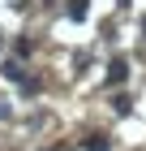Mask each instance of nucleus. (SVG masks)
I'll return each instance as SVG.
<instances>
[{"label":"nucleus","instance_id":"f257e3e1","mask_svg":"<svg viewBox=\"0 0 146 151\" xmlns=\"http://www.w3.org/2000/svg\"><path fill=\"white\" fill-rule=\"evenodd\" d=\"M125 78H129V60H112V65H108V82L116 86V82H125Z\"/></svg>","mask_w":146,"mask_h":151},{"label":"nucleus","instance_id":"f03ea898","mask_svg":"<svg viewBox=\"0 0 146 151\" xmlns=\"http://www.w3.org/2000/svg\"><path fill=\"white\" fill-rule=\"evenodd\" d=\"M69 17L82 22V17H86V0H69Z\"/></svg>","mask_w":146,"mask_h":151},{"label":"nucleus","instance_id":"7ed1b4c3","mask_svg":"<svg viewBox=\"0 0 146 151\" xmlns=\"http://www.w3.org/2000/svg\"><path fill=\"white\" fill-rule=\"evenodd\" d=\"M108 147H112V142L103 138V134H95V138H86V151H108Z\"/></svg>","mask_w":146,"mask_h":151},{"label":"nucleus","instance_id":"20e7f679","mask_svg":"<svg viewBox=\"0 0 146 151\" xmlns=\"http://www.w3.org/2000/svg\"><path fill=\"white\" fill-rule=\"evenodd\" d=\"M142 30H146V22H142Z\"/></svg>","mask_w":146,"mask_h":151}]
</instances>
